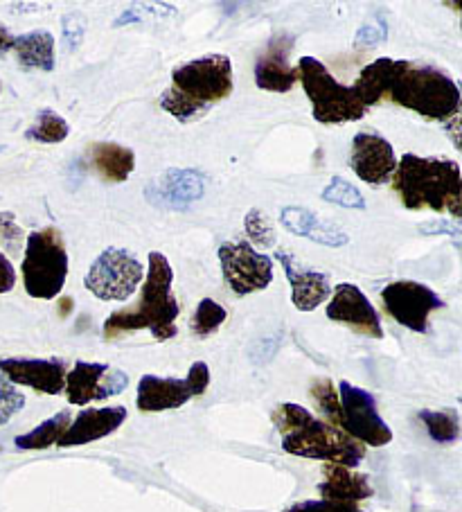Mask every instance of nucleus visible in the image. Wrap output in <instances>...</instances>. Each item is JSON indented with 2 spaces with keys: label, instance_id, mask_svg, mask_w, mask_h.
Masks as SVG:
<instances>
[{
  "label": "nucleus",
  "instance_id": "31",
  "mask_svg": "<svg viewBox=\"0 0 462 512\" xmlns=\"http://www.w3.org/2000/svg\"><path fill=\"white\" fill-rule=\"evenodd\" d=\"M244 228H246L248 240H251L255 246H264V249L275 246V226L269 219V215H264L262 210L257 208L248 210L244 217Z\"/></svg>",
  "mask_w": 462,
  "mask_h": 512
},
{
  "label": "nucleus",
  "instance_id": "27",
  "mask_svg": "<svg viewBox=\"0 0 462 512\" xmlns=\"http://www.w3.org/2000/svg\"><path fill=\"white\" fill-rule=\"evenodd\" d=\"M70 134L68 122L59 116L57 111L52 109H41L37 122L25 131V138L34 140V143H43V145H57L64 143Z\"/></svg>",
  "mask_w": 462,
  "mask_h": 512
},
{
  "label": "nucleus",
  "instance_id": "6",
  "mask_svg": "<svg viewBox=\"0 0 462 512\" xmlns=\"http://www.w3.org/2000/svg\"><path fill=\"white\" fill-rule=\"evenodd\" d=\"M23 287L32 298L52 300L61 294L68 278V251L59 228L34 231L23 249Z\"/></svg>",
  "mask_w": 462,
  "mask_h": 512
},
{
  "label": "nucleus",
  "instance_id": "38",
  "mask_svg": "<svg viewBox=\"0 0 462 512\" xmlns=\"http://www.w3.org/2000/svg\"><path fill=\"white\" fill-rule=\"evenodd\" d=\"M16 287V271L12 267V260L0 251V296L7 294Z\"/></svg>",
  "mask_w": 462,
  "mask_h": 512
},
{
  "label": "nucleus",
  "instance_id": "34",
  "mask_svg": "<svg viewBox=\"0 0 462 512\" xmlns=\"http://www.w3.org/2000/svg\"><path fill=\"white\" fill-rule=\"evenodd\" d=\"M388 39V21L384 12H375L370 19L361 25L354 43L357 46H377V43H384Z\"/></svg>",
  "mask_w": 462,
  "mask_h": 512
},
{
  "label": "nucleus",
  "instance_id": "1",
  "mask_svg": "<svg viewBox=\"0 0 462 512\" xmlns=\"http://www.w3.org/2000/svg\"><path fill=\"white\" fill-rule=\"evenodd\" d=\"M366 109L393 102L426 120H453L460 111V88L442 68L415 61L379 57L352 86Z\"/></svg>",
  "mask_w": 462,
  "mask_h": 512
},
{
  "label": "nucleus",
  "instance_id": "7",
  "mask_svg": "<svg viewBox=\"0 0 462 512\" xmlns=\"http://www.w3.org/2000/svg\"><path fill=\"white\" fill-rule=\"evenodd\" d=\"M298 79L312 102L314 120L321 125H345L366 116V104L359 100L352 86L341 84L323 61L316 57H302L296 66Z\"/></svg>",
  "mask_w": 462,
  "mask_h": 512
},
{
  "label": "nucleus",
  "instance_id": "24",
  "mask_svg": "<svg viewBox=\"0 0 462 512\" xmlns=\"http://www.w3.org/2000/svg\"><path fill=\"white\" fill-rule=\"evenodd\" d=\"M88 156L95 172L109 183H124L136 170V154L118 143H95Z\"/></svg>",
  "mask_w": 462,
  "mask_h": 512
},
{
  "label": "nucleus",
  "instance_id": "32",
  "mask_svg": "<svg viewBox=\"0 0 462 512\" xmlns=\"http://www.w3.org/2000/svg\"><path fill=\"white\" fill-rule=\"evenodd\" d=\"M25 240H28V235L16 224V217L12 213H0V246L16 258L25 249Z\"/></svg>",
  "mask_w": 462,
  "mask_h": 512
},
{
  "label": "nucleus",
  "instance_id": "17",
  "mask_svg": "<svg viewBox=\"0 0 462 512\" xmlns=\"http://www.w3.org/2000/svg\"><path fill=\"white\" fill-rule=\"evenodd\" d=\"M350 165L363 183L386 185L395 174L397 156L393 145L384 136L372 134V131H361L352 140Z\"/></svg>",
  "mask_w": 462,
  "mask_h": 512
},
{
  "label": "nucleus",
  "instance_id": "25",
  "mask_svg": "<svg viewBox=\"0 0 462 512\" xmlns=\"http://www.w3.org/2000/svg\"><path fill=\"white\" fill-rule=\"evenodd\" d=\"M70 411H59L57 416H52L50 420H43L39 427H34L28 434L16 436L14 445L23 449V452H30V449H48L52 445H57L61 436L66 434V429L70 427Z\"/></svg>",
  "mask_w": 462,
  "mask_h": 512
},
{
  "label": "nucleus",
  "instance_id": "9",
  "mask_svg": "<svg viewBox=\"0 0 462 512\" xmlns=\"http://www.w3.org/2000/svg\"><path fill=\"white\" fill-rule=\"evenodd\" d=\"M210 386V368L206 361H194L188 370V377H156L142 375L138 382L136 404L142 413H161L181 409L192 397H199Z\"/></svg>",
  "mask_w": 462,
  "mask_h": 512
},
{
  "label": "nucleus",
  "instance_id": "15",
  "mask_svg": "<svg viewBox=\"0 0 462 512\" xmlns=\"http://www.w3.org/2000/svg\"><path fill=\"white\" fill-rule=\"evenodd\" d=\"M327 319L334 323L348 325L361 337L381 339L384 337V328H381V319L375 310V305L370 303L368 296L357 285L350 282H341L332 291L330 303H327Z\"/></svg>",
  "mask_w": 462,
  "mask_h": 512
},
{
  "label": "nucleus",
  "instance_id": "19",
  "mask_svg": "<svg viewBox=\"0 0 462 512\" xmlns=\"http://www.w3.org/2000/svg\"><path fill=\"white\" fill-rule=\"evenodd\" d=\"M275 260L282 262L284 273L291 285V300L298 312H314L318 305L332 296V282L327 273L316 271L307 264L298 262L287 251L275 253Z\"/></svg>",
  "mask_w": 462,
  "mask_h": 512
},
{
  "label": "nucleus",
  "instance_id": "3",
  "mask_svg": "<svg viewBox=\"0 0 462 512\" xmlns=\"http://www.w3.org/2000/svg\"><path fill=\"white\" fill-rule=\"evenodd\" d=\"M271 420L282 436V449L291 456L314 458V461L343 465L350 470L366 456V447L361 443L327 420H318L300 404L282 402L275 406Z\"/></svg>",
  "mask_w": 462,
  "mask_h": 512
},
{
  "label": "nucleus",
  "instance_id": "42",
  "mask_svg": "<svg viewBox=\"0 0 462 512\" xmlns=\"http://www.w3.org/2000/svg\"><path fill=\"white\" fill-rule=\"evenodd\" d=\"M5 152V145H0V154H3Z\"/></svg>",
  "mask_w": 462,
  "mask_h": 512
},
{
  "label": "nucleus",
  "instance_id": "21",
  "mask_svg": "<svg viewBox=\"0 0 462 512\" xmlns=\"http://www.w3.org/2000/svg\"><path fill=\"white\" fill-rule=\"evenodd\" d=\"M280 222L289 233L298 237H307V240L330 246V249H341V246L350 242V235L345 233L341 226L325 222V219L312 213L309 208H300V206L282 208Z\"/></svg>",
  "mask_w": 462,
  "mask_h": 512
},
{
  "label": "nucleus",
  "instance_id": "40",
  "mask_svg": "<svg viewBox=\"0 0 462 512\" xmlns=\"http://www.w3.org/2000/svg\"><path fill=\"white\" fill-rule=\"evenodd\" d=\"M12 46H14V34L0 23V57H5L7 52L12 50Z\"/></svg>",
  "mask_w": 462,
  "mask_h": 512
},
{
  "label": "nucleus",
  "instance_id": "26",
  "mask_svg": "<svg viewBox=\"0 0 462 512\" xmlns=\"http://www.w3.org/2000/svg\"><path fill=\"white\" fill-rule=\"evenodd\" d=\"M417 418L422 420V425L429 431V436L440 445H451L460 438V418L456 409H444V411H420Z\"/></svg>",
  "mask_w": 462,
  "mask_h": 512
},
{
  "label": "nucleus",
  "instance_id": "11",
  "mask_svg": "<svg viewBox=\"0 0 462 512\" xmlns=\"http://www.w3.org/2000/svg\"><path fill=\"white\" fill-rule=\"evenodd\" d=\"M341 429L363 447H384L393 440V431L379 416L377 400L368 391L350 382L339 384Z\"/></svg>",
  "mask_w": 462,
  "mask_h": 512
},
{
  "label": "nucleus",
  "instance_id": "8",
  "mask_svg": "<svg viewBox=\"0 0 462 512\" xmlns=\"http://www.w3.org/2000/svg\"><path fill=\"white\" fill-rule=\"evenodd\" d=\"M145 280V264L127 249L109 246L97 255L86 273L84 287L95 298L122 303L136 294Z\"/></svg>",
  "mask_w": 462,
  "mask_h": 512
},
{
  "label": "nucleus",
  "instance_id": "14",
  "mask_svg": "<svg viewBox=\"0 0 462 512\" xmlns=\"http://www.w3.org/2000/svg\"><path fill=\"white\" fill-rule=\"evenodd\" d=\"M208 188V176L190 167H170L145 188V199L151 206L163 210H188L192 203L203 199Z\"/></svg>",
  "mask_w": 462,
  "mask_h": 512
},
{
  "label": "nucleus",
  "instance_id": "4",
  "mask_svg": "<svg viewBox=\"0 0 462 512\" xmlns=\"http://www.w3.org/2000/svg\"><path fill=\"white\" fill-rule=\"evenodd\" d=\"M393 190L408 210H435L462 217V174L449 158L404 154L393 174Z\"/></svg>",
  "mask_w": 462,
  "mask_h": 512
},
{
  "label": "nucleus",
  "instance_id": "2",
  "mask_svg": "<svg viewBox=\"0 0 462 512\" xmlns=\"http://www.w3.org/2000/svg\"><path fill=\"white\" fill-rule=\"evenodd\" d=\"M174 271L170 260L163 253L151 251L147 276L142 280V294L136 305L115 310L104 321V339H122L124 334L149 330L151 337L158 341H170L179 334L176 319H179V300L172 291Z\"/></svg>",
  "mask_w": 462,
  "mask_h": 512
},
{
  "label": "nucleus",
  "instance_id": "29",
  "mask_svg": "<svg viewBox=\"0 0 462 512\" xmlns=\"http://www.w3.org/2000/svg\"><path fill=\"white\" fill-rule=\"evenodd\" d=\"M323 201L334 203V206H343L350 210H366V197L354 188L350 181H345L343 176H334V179L327 183V188L321 192Z\"/></svg>",
  "mask_w": 462,
  "mask_h": 512
},
{
  "label": "nucleus",
  "instance_id": "16",
  "mask_svg": "<svg viewBox=\"0 0 462 512\" xmlns=\"http://www.w3.org/2000/svg\"><path fill=\"white\" fill-rule=\"evenodd\" d=\"M296 46V37L289 32L273 34L257 57L255 64V84L269 93H289L298 82V70L291 66V52Z\"/></svg>",
  "mask_w": 462,
  "mask_h": 512
},
{
  "label": "nucleus",
  "instance_id": "13",
  "mask_svg": "<svg viewBox=\"0 0 462 512\" xmlns=\"http://www.w3.org/2000/svg\"><path fill=\"white\" fill-rule=\"evenodd\" d=\"M129 386V375L109 364H93V361H77L70 373H66V395L75 406L91 402H104L113 395H120Z\"/></svg>",
  "mask_w": 462,
  "mask_h": 512
},
{
  "label": "nucleus",
  "instance_id": "33",
  "mask_svg": "<svg viewBox=\"0 0 462 512\" xmlns=\"http://www.w3.org/2000/svg\"><path fill=\"white\" fill-rule=\"evenodd\" d=\"M25 406V395L0 373V427L7 425Z\"/></svg>",
  "mask_w": 462,
  "mask_h": 512
},
{
  "label": "nucleus",
  "instance_id": "22",
  "mask_svg": "<svg viewBox=\"0 0 462 512\" xmlns=\"http://www.w3.org/2000/svg\"><path fill=\"white\" fill-rule=\"evenodd\" d=\"M323 483H318V492L323 499L339 501V503H357L370 499L375 490L368 481L366 474H359L343 465L327 463L323 467Z\"/></svg>",
  "mask_w": 462,
  "mask_h": 512
},
{
  "label": "nucleus",
  "instance_id": "23",
  "mask_svg": "<svg viewBox=\"0 0 462 512\" xmlns=\"http://www.w3.org/2000/svg\"><path fill=\"white\" fill-rule=\"evenodd\" d=\"M14 55L23 70H55V37L48 30H34L14 37Z\"/></svg>",
  "mask_w": 462,
  "mask_h": 512
},
{
  "label": "nucleus",
  "instance_id": "36",
  "mask_svg": "<svg viewBox=\"0 0 462 512\" xmlns=\"http://www.w3.org/2000/svg\"><path fill=\"white\" fill-rule=\"evenodd\" d=\"M61 28H64L61 32H64V43L68 46V50L75 52L84 41L86 19L79 12H70L61 19Z\"/></svg>",
  "mask_w": 462,
  "mask_h": 512
},
{
  "label": "nucleus",
  "instance_id": "5",
  "mask_svg": "<svg viewBox=\"0 0 462 512\" xmlns=\"http://www.w3.org/2000/svg\"><path fill=\"white\" fill-rule=\"evenodd\" d=\"M233 61L206 55L172 70V84L161 93V109L179 122H194L233 93Z\"/></svg>",
  "mask_w": 462,
  "mask_h": 512
},
{
  "label": "nucleus",
  "instance_id": "10",
  "mask_svg": "<svg viewBox=\"0 0 462 512\" xmlns=\"http://www.w3.org/2000/svg\"><path fill=\"white\" fill-rule=\"evenodd\" d=\"M221 273L235 296H251L273 282V258L248 242H224L219 246Z\"/></svg>",
  "mask_w": 462,
  "mask_h": 512
},
{
  "label": "nucleus",
  "instance_id": "37",
  "mask_svg": "<svg viewBox=\"0 0 462 512\" xmlns=\"http://www.w3.org/2000/svg\"><path fill=\"white\" fill-rule=\"evenodd\" d=\"M278 346H280V339L278 337L257 341L255 346L251 348V361H253V364H257V366L269 364L275 352H278Z\"/></svg>",
  "mask_w": 462,
  "mask_h": 512
},
{
  "label": "nucleus",
  "instance_id": "20",
  "mask_svg": "<svg viewBox=\"0 0 462 512\" xmlns=\"http://www.w3.org/2000/svg\"><path fill=\"white\" fill-rule=\"evenodd\" d=\"M127 409L124 406H102V409H84L79 416L70 422L66 434L61 436L59 447H79L95 443L111 436L113 431H118L124 420H127Z\"/></svg>",
  "mask_w": 462,
  "mask_h": 512
},
{
  "label": "nucleus",
  "instance_id": "39",
  "mask_svg": "<svg viewBox=\"0 0 462 512\" xmlns=\"http://www.w3.org/2000/svg\"><path fill=\"white\" fill-rule=\"evenodd\" d=\"M420 233L424 235H451V237H460V228L456 224H449V222H429V224H422L420 226Z\"/></svg>",
  "mask_w": 462,
  "mask_h": 512
},
{
  "label": "nucleus",
  "instance_id": "41",
  "mask_svg": "<svg viewBox=\"0 0 462 512\" xmlns=\"http://www.w3.org/2000/svg\"><path fill=\"white\" fill-rule=\"evenodd\" d=\"M129 23H140V16L133 12V10H127V12H122L118 19L113 21V25L115 28H122V25H129Z\"/></svg>",
  "mask_w": 462,
  "mask_h": 512
},
{
  "label": "nucleus",
  "instance_id": "18",
  "mask_svg": "<svg viewBox=\"0 0 462 512\" xmlns=\"http://www.w3.org/2000/svg\"><path fill=\"white\" fill-rule=\"evenodd\" d=\"M0 373L16 386H28L37 393L59 395L66 386V361L64 359H28L5 357L0 359Z\"/></svg>",
  "mask_w": 462,
  "mask_h": 512
},
{
  "label": "nucleus",
  "instance_id": "35",
  "mask_svg": "<svg viewBox=\"0 0 462 512\" xmlns=\"http://www.w3.org/2000/svg\"><path fill=\"white\" fill-rule=\"evenodd\" d=\"M282 512H366L361 510L357 503H339L330 499H309V501H298L291 503L289 508Z\"/></svg>",
  "mask_w": 462,
  "mask_h": 512
},
{
  "label": "nucleus",
  "instance_id": "28",
  "mask_svg": "<svg viewBox=\"0 0 462 512\" xmlns=\"http://www.w3.org/2000/svg\"><path fill=\"white\" fill-rule=\"evenodd\" d=\"M228 312L224 305H219L215 298H201V303L197 305V312H194L192 319V332L197 337L206 339L210 334H215L221 325L226 323Z\"/></svg>",
  "mask_w": 462,
  "mask_h": 512
},
{
  "label": "nucleus",
  "instance_id": "12",
  "mask_svg": "<svg viewBox=\"0 0 462 512\" xmlns=\"http://www.w3.org/2000/svg\"><path fill=\"white\" fill-rule=\"evenodd\" d=\"M381 303L386 314L413 332H429V319L433 312L444 307V300L431 287L417 280H395L381 289Z\"/></svg>",
  "mask_w": 462,
  "mask_h": 512
},
{
  "label": "nucleus",
  "instance_id": "30",
  "mask_svg": "<svg viewBox=\"0 0 462 512\" xmlns=\"http://www.w3.org/2000/svg\"><path fill=\"white\" fill-rule=\"evenodd\" d=\"M312 397L318 404V409H321V413L327 418V422L341 429V402L339 391H336L332 379H316L312 384Z\"/></svg>",
  "mask_w": 462,
  "mask_h": 512
},
{
  "label": "nucleus",
  "instance_id": "43",
  "mask_svg": "<svg viewBox=\"0 0 462 512\" xmlns=\"http://www.w3.org/2000/svg\"><path fill=\"white\" fill-rule=\"evenodd\" d=\"M0 91H3V86H0Z\"/></svg>",
  "mask_w": 462,
  "mask_h": 512
}]
</instances>
